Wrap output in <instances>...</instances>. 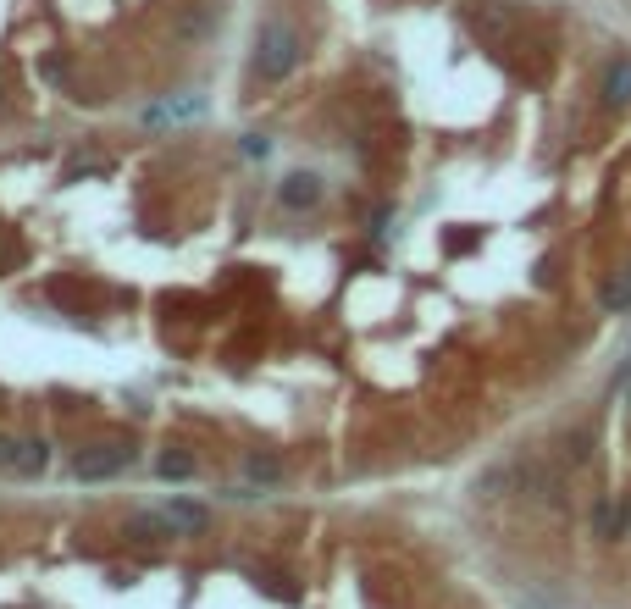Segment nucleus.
<instances>
[{"label":"nucleus","instance_id":"9d476101","mask_svg":"<svg viewBox=\"0 0 631 609\" xmlns=\"http://www.w3.org/2000/svg\"><path fill=\"white\" fill-rule=\"evenodd\" d=\"M128 538H139V543H167V538H178V532H172L167 510H133L128 515Z\"/></svg>","mask_w":631,"mask_h":609},{"label":"nucleus","instance_id":"39448f33","mask_svg":"<svg viewBox=\"0 0 631 609\" xmlns=\"http://www.w3.org/2000/svg\"><path fill=\"white\" fill-rule=\"evenodd\" d=\"M161 510H167V521H172L178 538H205V532L216 526V510L211 504H200V499H189V493H172Z\"/></svg>","mask_w":631,"mask_h":609},{"label":"nucleus","instance_id":"f03ea898","mask_svg":"<svg viewBox=\"0 0 631 609\" xmlns=\"http://www.w3.org/2000/svg\"><path fill=\"white\" fill-rule=\"evenodd\" d=\"M133 460H139V449H133L128 438L89 443V449L72 454V477L78 482H111V477H122V471H133Z\"/></svg>","mask_w":631,"mask_h":609},{"label":"nucleus","instance_id":"6e6552de","mask_svg":"<svg viewBox=\"0 0 631 609\" xmlns=\"http://www.w3.org/2000/svg\"><path fill=\"white\" fill-rule=\"evenodd\" d=\"M598 305H604L609 316H631V266H620V272H609L604 283H598Z\"/></svg>","mask_w":631,"mask_h":609},{"label":"nucleus","instance_id":"2eb2a0df","mask_svg":"<svg viewBox=\"0 0 631 609\" xmlns=\"http://www.w3.org/2000/svg\"><path fill=\"white\" fill-rule=\"evenodd\" d=\"M12 454H17V438H6V432H0V471H12Z\"/></svg>","mask_w":631,"mask_h":609},{"label":"nucleus","instance_id":"dca6fc26","mask_svg":"<svg viewBox=\"0 0 631 609\" xmlns=\"http://www.w3.org/2000/svg\"><path fill=\"white\" fill-rule=\"evenodd\" d=\"M6 111H12V95H6V84H0V117H6Z\"/></svg>","mask_w":631,"mask_h":609},{"label":"nucleus","instance_id":"9b49d317","mask_svg":"<svg viewBox=\"0 0 631 609\" xmlns=\"http://www.w3.org/2000/svg\"><path fill=\"white\" fill-rule=\"evenodd\" d=\"M194 471H200V460H194L189 449H172V443H167V449L155 454V477H161V482H189Z\"/></svg>","mask_w":631,"mask_h":609},{"label":"nucleus","instance_id":"20e7f679","mask_svg":"<svg viewBox=\"0 0 631 609\" xmlns=\"http://www.w3.org/2000/svg\"><path fill=\"white\" fill-rule=\"evenodd\" d=\"M322 200H327V183H322V172H288V178L277 183V205H283V211H294V216L316 211Z\"/></svg>","mask_w":631,"mask_h":609},{"label":"nucleus","instance_id":"1a4fd4ad","mask_svg":"<svg viewBox=\"0 0 631 609\" xmlns=\"http://www.w3.org/2000/svg\"><path fill=\"white\" fill-rule=\"evenodd\" d=\"M244 477H250L255 488H283L288 471H283V460H277L272 449H250L244 454Z\"/></svg>","mask_w":631,"mask_h":609},{"label":"nucleus","instance_id":"7ed1b4c3","mask_svg":"<svg viewBox=\"0 0 631 609\" xmlns=\"http://www.w3.org/2000/svg\"><path fill=\"white\" fill-rule=\"evenodd\" d=\"M222 34V0H183L172 12V39L178 45H205Z\"/></svg>","mask_w":631,"mask_h":609},{"label":"nucleus","instance_id":"423d86ee","mask_svg":"<svg viewBox=\"0 0 631 609\" xmlns=\"http://www.w3.org/2000/svg\"><path fill=\"white\" fill-rule=\"evenodd\" d=\"M598 106L604 111H626L631 106V56H609L598 72Z\"/></svg>","mask_w":631,"mask_h":609},{"label":"nucleus","instance_id":"f8f14e48","mask_svg":"<svg viewBox=\"0 0 631 609\" xmlns=\"http://www.w3.org/2000/svg\"><path fill=\"white\" fill-rule=\"evenodd\" d=\"M205 111V95H183V100H161L144 111V122H194Z\"/></svg>","mask_w":631,"mask_h":609},{"label":"nucleus","instance_id":"0eeeda50","mask_svg":"<svg viewBox=\"0 0 631 609\" xmlns=\"http://www.w3.org/2000/svg\"><path fill=\"white\" fill-rule=\"evenodd\" d=\"M45 471H50V438H45V432H28V438H17L12 477H45Z\"/></svg>","mask_w":631,"mask_h":609},{"label":"nucleus","instance_id":"4468645a","mask_svg":"<svg viewBox=\"0 0 631 609\" xmlns=\"http://www.w3.org/2000/svg\"><path fill=\"white\" fill-rule=\"evenodd\" d=\"M39 78L61 84V78H67V56H45V61H39Z\"/></svg>","mask_w":631,"mask_h":609},{"label":"nucleus","instance_id":"f257e3e1","mask_svg":"<svg viewBox=\"0 0 631 609\" xmlns=\"http://www.w3.org/2000/svg\"><path fill=\"white\" fill-rule=\"evenodd\" d=\"M299 61H305V34H299L288 17H261L255 23V39H250V78L261 89H277L288 84L299 72Z\"/></svg>","mask_w":631,"mask_h":609},{"label":"nucleus","instance_id":"ddd939ff","mask_svg":"<svg viewBox=\"0 0 631 609\" xmlns=\"http://www.w3.org/2000/svg\"><path fill=\"white\" fill-rule=\"evenodd\" d=\"M244 156L266 161V156H272V139H266V133H244Z\"/></svg>","mask_w":631,"mask_h":609}]
</instances>
